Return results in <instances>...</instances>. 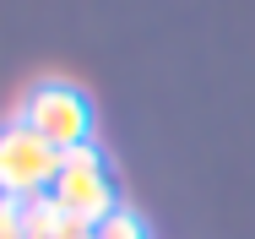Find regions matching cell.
<instances>
[{
  "label": "cell",
  "mask_w": 255,
  "mask_h": 239,
  "mask_svg": "<svg viewBox=\"0 0 255 239\" xmlns=\"http://www.w3.org/2000/svg\"><path fill=\"white\" fill-rule=\"evenodd\" d=\"M0 239H27V218H22V201H5V196H0Z\"/></svg>",
  "instance_id": "8992f818"
},
{
  "label": "cell",
  "mask_w": 255,
  "mask_h": 239,
  "mask_svg": "<svg viewBox=\"0 0 255 239\" xmlns=\"http://www.w3.org/2000/svg\"><path fill=\"white\" fill-rule=\"evenodd\" d=\"M22 218H27V239H93V229H87V223H76L71 212H60L49 196L27 201V207H22Z\"/></svg>",
  "instance_id": "277c9868"
},
{
  "label": "cell",
  "mask_w": 255,
  "mask_h": 239,
  "mask_svg": "<svg viewBox=\"0 0 255 239\" xmlns=\"http://www.w3.org/2000/svg\"><path fill=\"white\" fill-rule=\"evenodd\" d=\"M49 201L60 212H71L76 223H103L114 207H120V191H114V174L103 163V152L93 142L76 147V152H60V174L49 185Z\"/></svg>",
  "instance_id": "7a4b0ae2"
},
{
  "label": "cell",
  "mask_w": 255,
  "mask_h": 239,
  "mask_svg": "<svg viewBox=\"0 0 255 239\" xmlns=\"http://www.w3.org/2000/svg\"><path fill=\"white\" fill-rule=\"evenodd\" d=\"M93 239H152V234H147V218H141L136 207L120 201L103 223H93Z\"/></svg>",
  "instance_id": "5b68a950"
},
{
  "label": "cell",
  "mask_w": 255,
  "mask_h": 239,
  "mask_svg": "<svg viewBox=\"0 0 255 239\" xmlns=\"http://www.w3.org/2000/svg\"><path fill=\"white\" fill-rule=\"evenodd\" d=\"M54 174H60V152L22 120H5L0 125V196L27 207L38 196H49Z\"/></svg>",
  "instance_id": "3957f363"
},
{
  "label": "cell",
  "mask_w": 255,
  "mask_h": 239,
  "mask_svg": "<svg viewBox=\"0 0 255 239\" xmlns=\"http://www.w3.org/2000/svg\"><path fill=\"white\" fill-rule=\"evenodd\" d=\"M16 120H22L27 131H38L54 152H76V147L93 142V103H87V93H82L76 82H60V76L27 87Z\"/></svg>",
  "instance_id": "6da1fadb"
}]
</instances>
